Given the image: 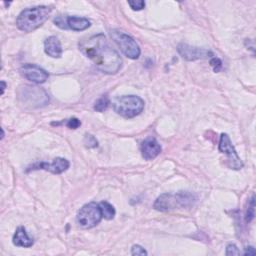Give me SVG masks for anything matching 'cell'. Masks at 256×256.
I'll return each instance as SVG.
<instances>
[{
	"label": "cell",
	"mask_w": 256,
	"mask_h": 256,
	"mask_svg": "<svg viewBox=\"0 0 256 256\" xmlns=\"http://www.w3.org/2000/svg\"><path fill=\"white\" fill-rule=\"evenodd\" d=\"M79 49L103 73L115 74L122 67L119 53L110 46L102 33L83 38L79 42Z\"/></svg>",
	"instance_id": "obj_1"
},
{
	"label": "cell",
	"mask_w": 256,
	"mask_h": 256,
	"mask_svg": "<svg viewBox=\"0 0 256 256\" xmlns=\"http://www.w3.org/2000/svg\"><path fill=\"white\" fill-rule=\"evenodd\" d=\"M197 200L196 195L189 191H179L177 193L161 194L154 202L153 207L161 212L174 209L192 207Z\"/></svg>",
	"instance_id": "obj_2"
},
{
	"label": "cell",
	"mask_w": 256,
	"mask_h": 256,
	"mask_svg": "<svg viewBox=\"0 0 256 256\" xmlns=\"http://www.w3.org/2000/svg\"><path fill=\"white\" fill-rule=\"evenodd\" d=\"M50 13L51 8L44 5L24 9L16 19V26L23 32H32L48 19Z\"/></svg>",
	"instance_id": "obj_3"
},
{
	"label": "cell",
	"mask_w": 256,
	"mask_h": 256,
	"mask_svg": "<svg viewBox=\"0 0 256 256\" xmlns=\"http://www.w3.org/2000/svg\"><path fill=\"white\" fill-rule=\"evenodd\" d=\"M112 105L114 111L125 118H134L144 109V101L136 95L117 97L114 99Z\"/></svg>",
	"instance_id": "obj_4"
},
{
	"label": "cell",
	"mask_w": 256,
	"mask_h": 256,
	"mask_svg": "<svg viewBox=\"0 0 256 256\" xmlns=\"http://www.w3.org/2000/svg\"><path fill=\"white\" fill-rule=\"evenodd\" d=\"M103 216L96 202H89L80 208L78 211L76 220L80 227L84 229H90L100 223Z\"/></svg>",
	"instance_id": "obj_5"
},
{
	"label": "cell",
	"mask_w": 256,
	"mask_h": 256,
	"mask_svg": "<svg viewBox=\"0 0 256 256\" xmlns=\"http://www.w3.org/2000/svg\"><path fill=\"white\" fill-rule=\"evenodd\" d=\"M110 36L126 57L130 59H137L140 56L141 50L139 45L128 34H125L117 29H113L110 31Z\"/></svg>",
	"instance_id": "obj_6"
},
{
	"label": "cell",
	"mask_w": 256,
	"mask_h": 256,
	"mask_svg": "<svg viewBox=\"0 0 256 256\" xmlns=\"http://www.w3.org/2000/svg\"><path fill=\"white\" fill-rule=\"evenodd\" d=\"M218 148L221 153L227 156V164L231 169L240 170L243 167V162L238 156L234 146L231 143L229 136L226 133H222L220 135Z\"/></svg>",
	"instance_id": "obj_7"
},
{
	"label": "cell",
	"mask_w": 256,
	"mask_h": 256,
	"mask_svg": "<svg viewBox=\"0 0 256 256\" xmlns=\"http://www.w3.org/2000/svg\"><path fill=\"white\" fill-rule=\"evenodd\" d=\"M53 22L61 29H70L73 31H83L89 28L91 25L87 18L79 16L58 15L53 19Z\"/></svg>",
	"instance_id": "obj_8"
},
{
	"label": "cell",
	"mask_w": 256,
	"mask_h": 256,
	"mask_svg": "<svg viewBox=\"0 0 256 256\" xmlns=\"http://www.w3.org/2000/svg\"><path fill=\"white\" fill-rule=\"evenodd\" d=\"M177 51L179 55L187 61H195L198 59H207L214 57L213 52L208 49L191 46L185 43H180L177 46Z\"/></svg>",
	"instance_id": "obj_9"
},
{
	"label": "cell",
	"mask_w": 256,
	"mask_h": 256,
	"mask_svg": "<svg viewBox=\"0 0 256 256\" xmlns=\"http://www.w3.org/2000/svg\"><path fill=\"white\" fill-rule=\"evenodd\" d=\"M19 71H20V74L25 79L33 83H38V84L44 83L49 77L48 72L36 64H31V63L23 64L20 67Z\"/></svg>",
	"instance_id": "obj_10"
},
{
	"label": "cell",
	"mask_w": 256,
	"mask_h": 256,
	"mask_svg": "<svg viewBox=\"0 0 256 256\" xmlns=\"http://www.w3.org/2000/svg\"><path fill=\"white\" fill-rule=\"evenodd\" d=\"M69 161L65 158L62 157H57L55 159H53V161L51 163H47V162H41L38 164L33 165L30 169L28 170H35V169H42V170H46L49 171L53 174H61L64 171H66L69 168Z\"/></svg>",
	"instance_id": "obj_11"
},
{
	"label": "cell",
	"mask_w": 256,
	"mask_h": 256,
	"mask_svg": "<svg viewBox=\"0 0 256 256\" xmlns=\"http://www.w3.org/2000/svg\"><path fill=\"white\" fill-rule=\"evenodd\" d=\"M162 148L154 137H147L141 144V154L145 160H153L156 158Z\"/></svg>",
	"instance_id": "obj_12"
},
{
	"label": "cell",
	"mask_w": 256,
	"mask_h": 256,
	"mask_svg": "<svg viewBox=\"0 0 256 256\" xmlns=\"http://www.w3.org/2000/svg\"><path fill=\"white\" fill-rule=\"evenodd\" d=\"M45 53L52 58H60L62 56V47L56 36L48 37L44 42Z\"/></svg>",
	"instance_id": "obj_13"
},
{
	"label": "cell",
	"mask_w": 256,
	"mask_h": 256,
	"mask_svg": "<svg viewBox=\"0 0 256 256\" xmlns=\"http://www.w3.org/2000/svg\"><path fill=\"white\" fill-rule=\"evenodd\" d=\"M12 242L15 246L19 247H31L34 244V241L32 238H30L26 232V229L23 226H19L12 238Z\"/></svg>",
	"instance_id": "obj_14"
},
{
	"label": "cell",
	"mask_w": 256,
	"mask_h": 256,
	"mask_svg": "<svg viewBox=\"0 0 256 256\" xmlns=\"http://www.w3.org/2000/svg\"><path fill=\"white\" fill-rule=\"evenodd\" d=\"M99 207H100V210H101V213H102V216L104 219L111 220L114 218L116 211L112 204L108 203L107 201H102L99 203Z\"/></svg>",
	"instance_id": "obj_15"
},
{
	"label": "cell",
	"mask_w": 256,
	"mask_h": 256,
	"mask_svg": "<svg viewBox=\"0 0 256 256\" xmlns=\"http://www.w3.org/2000/svg\"><path fill=\"white\" fill-rule=\"evenodd\" d=\"M255 216V195L252 194L251 198L248 201V206L245 214V221L250 223Z\"/></svg>",
	"instance_id": "obj_16"
},
{
	"label": "cell",
	"mask_w": 256,
	"mask_h": 256,
	"mask_svg": "<svg viewBox=\"0 0 256 256\" xmlns=\"http://www.w3.org/2000/svg\"><path fill=\"white\" fill-rule=\"evenodd\" d=\"M110 104V100H109V97L107 95H103L101 96L94 104V110L97 111V112H103L105 111L108 106Z\"/></svg>",
	"instance_id": "obj_17"
},
{
	"label": "cell",
	"mask_w": 256,
	"mask_h": 256,
	"mask_svg": "<svg viewBox=\"0 0 256 256\" xmlns=\"http://www.w3.org/2000/svg\"><path fill=\"white\" fill-rule=\"evenodd\" d=\"M83 143L87 148H95V147L98 146L97 139L91 134H85L84 139H83Z\"/></svg>",
	"instance_id": "obj_18"
},
{
	"label": "cell",
	"mask_w": 256,
	"mask_h": 256,
	"mask_svg": "<svg viewBox=\"0 0 256 256\" xmlns=\"http://www.w3.org/2000/svg\"><path fill=\"white\" fill-rule=\"evenodd\" d=\"M209 64H210V66L213 68V71L216 72V73L220 72L221 69H222V67H223L222 61H221L218 57H215V56L212 57V58H210Z\"/></svg>",
	"instance_id": "obj_19"
},
{
	"label": "cell",
	"mask_w": 256,
	"mask_h": 256,
	"mask_svg": "<svg viewBox=\"0 0 256 256\" xmlns=\"http://www.w3.org/2000/svg\"><path fill=\"white\" fill-rule=\"evenodd\" d=\"M128 5L132 8V10L139 11L142 10L145 7V2L143 0H134V1H128Z\"/></svg>",
	"instance_id": "obj_20"
},
{
	"label": "cell",
	"mask_w": 256,
	"mask_h": 256,
	"mask_svg": "<svg viewBox=\"0 0 256 256\" xmlns=\"http://www.w3.org/2000/svg\"><path fill=\"white\" fill-rule=\"evenodd\" d=\"M65 125L70 128V129H77L78 127L81 126V122L78 118H75V117H72L70 119L67 120V122L65 123Z\"/></svg>",
	"instance_id": "obj_21"
},
{
	"label": "cell",
	"mask_w": 256,
	"mask_h": 256,
	"mask_svg": "<svg viewBox=\"0 0 256 256\" xmlns=\"http://www.w3.org/2000/svg\"><path fill=\"white\" fill-rule=\"evenodd\" d=\"M225 254L227 256H230V255H240V251H239V249L237 248V246L235 244H228L227 247H226Z\"/></svg>",
	"instance_id": "obj_22"
},
{
	"label": "cell",
	"mask_w": 256,
	"mask_h": 256,
	"mask_svg": "<svg viewBox=\"0 0 256 256\" xmlns=\"http://www.w3.org/2000/svg\"><path fill=\"white\" fill-rule=\"evenodd\" d=\"M131 254L132 255H147V251L140 245H133L131 249Z\"/></svg>",
	"instance_id": "obj_23"
},
{
	"label": "cell",
	"mask_w": 256,
	"mask_h": 256,
	"mask_svg": "<svg viewBox=\"0 0 256 256\" xmlns=\"http://www.w3.org/2000/svg\"><path fill=\"white\" fill-rule=\"evenodd\" d=\"M256 254V251H255V248L253 246H248L245 248L244 252H243V255L245 256H254Z\"/></svg>",
	"instance_id": "obj_24"
},
{
	"label": "cell",
	"mask_w": 256,
	"mask_h": 256,
	"mask_svg": "<svg viewBox=\"0 0 256 256\" xmlns=\"http://www.w3.org/2000/svg\"><path fill=\"white\" fill-rule=\"evenodd\" d=\"M1 95H3L4 94V90H5V88H6V83H5V81H1Z\"/></svg>",
	"instance_id": "obj_25"
}]
</instances>
